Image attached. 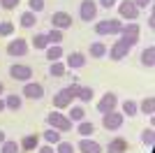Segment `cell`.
Segmentation results:
<instances>
[{
  "instance_id": "obj_1",
  "label": "cell",
  "mask_w": 155,
  "mask_h": 153,
  "mask_svg": "<svg viewBox=\"0 0 155 153\" xmlns=\"http://www.w3.org/2000/svg\"><path fill=\"white\" fill-rule=\"evenodd\" d=\"M46 125H49V127H56L58 132H70L74 123H72L65 114H60V111L51 109V114H46Z\"/></svg>"
},
{
  "instance_id": "obj_2",
  "label": "cell",
  "mask_w": 155,
  "mask_h": 153,
  "mask_svg": "<svg viewBox=\"0 0 155 153\" xmlns=\"http://www.w3.org/2000/svg\"><path fill=\"white\" fill-rule=\"evenodd\" d=\"M130 51H132V44H130V42H125L123 37H118L116 42L107 49V53H109L111 60H116V63H118V60H123V58L130 56Z\"/></svg>"
},
{
  "instance_id": "obj_3",
  "label": "cell",
  "mask_w": 155,
  "mask_h": 153,
  "mask_svg": "<svg viewBox=\"0 0 155 153\" xmlns=\"http://www.w3.org/2000/svg\"><path fill=\"white\" fill-rule=\"evenodd\" d=\"M116 7H118V19H120V21H137V19H139V14H141L132 0H118Z\"/></svg>"
},
{
  "instance_id": "obj_4",
  "label": "cell",
  "mask_w": 155,
  "mask_h": 153,
  "mask_svg": "<svg viewBox=\"0 0 155 153\" xmlns=\"http://www.w3.org/2000/svg\"><path fill=\"white\" fill-rule=\"evenodd\" d=\"M125 123V116L118 111V109H114V111H109V114H102V125L104 130H109V132H116V130H120Z\"/></svg>"
},
{
  "instance_id": "obj_5",
  "label": "cell",
  "mask_w": 155,
  "mask_h": 153,
  "mask_svg": "<svg viewBox=\"0 0 155 153\" xmlns=\"http://www.w3.org/2000/svg\"><path fill=\"white\" fill-rule=\"evenodd\" d=\"M28 51H30V44L23 37H16V39L7 42V56H12V58H23Z\"/></svg>"
},
{
  "instance_id": "obj_6",
  "label": "cell",
  "mask_w": 155,
  "mask_h": 153,
  "mask_svg": "<svg viewBox=\"0 0 155 153\" xmlns=\"http://www.w3.org/2000/svg\"><path fill=\"white\" fill-rule=\"evenodd\" d=\"M9 76H12L14 81H21V83L32 81V67H30V65L14 63V65H9Z\"/></svg>"
},
{
  "instance_id": "obj_7",
  "label": "cell",
  "mask_w": 155,
  "mask_h": 153,
  "mask_svg": "<svg viewBox=\"0 0 155 153\" xmlns=\"http://www.w3.org/2000/svg\"><path fill=\"white\" fill-rule=\"evenodd\" d=\"M79 19L86 21V23L97 19V0H81V5H79Z\"/></svg>"
},
{
  "instance_id": "obj_8",
  "label": "cell",
  "mask_w": 155,
  "mask_h": 153,
  "mask_svg": "<svg viewBox=\"0 0 155 153\" xmlns=\"http://www.w3.org/2000/svg\"><path fill=\"white\" fill-rule=\"evenodd\" d=\"M114 109H118V95L111 93V90H107V93L97 100V111H100V114H109Z\"/></svg>"
},
{
  "instance_id": "obj_9",
  "label": "cell",
  "mask_w": 155,
  "mask_h": 153,
  "mask_svg": "<svg viewBox=\"0 0 155 153\" xmlns=\"http://www.w3.org/2000/svg\"><path fill=\"white\" fill-rule=\"evenodd\" d=\"M21 97H28V100H42L44 97V86L39 81H26L23 88H21Z\"/></svg>"
},
{
  "instance_id": "obj_10",
  "label": "cell",
  "mask_w": 155,
  "mask_h": 153,
  "mask_svg": "<svg viewBox=\"0 0 155 153\" xmlns=\"http://www.w3.org/2000/svg\"><path fill=\"white\" fill-rule=\"evenodd\" d=\"M72 23H74V19H72L70 12H53L51 14V28H58V30H67V28H72Z\"/></svg>"
},
{
  "instance_id": "obj_11",
  "label": "cell",
  "mask_w": 155,
  "mask_h": 153,
  "mask_svg": "<svg viewBox=\"0 0 155 153\" xmlns=\"http://www.w3.org/2000/svg\"><path fill=\"white\" fill-rule=\"evenodd\" d=\"M74 148H77L79 153H104L102 144L95 139H91V137H81V139L74 144Z\"/></svg>"
},
{
  "instance_id": "obj_12",
  "label": "cell",
  "mask_w": 155,
  "mask_h": 153,
  "mask_svg": "<svg viewBox=\"0 0 155 153\" xmlns=\"http://www.w3.org/2000/svg\"><path fill=\"white\" fill-rule=\"evenodd\" d=\"M63 63H65L67 70H81V67L88 63V58H86V53H81V51H72V53L65 56Z\"/></svg>"
},
{
  "instance_id": "obj_13",
  "label": "cell",
  "mask_w": 155,
  "mask_h": 153,
  "mask_svg": "<svg viewBox=\"0 0 155 153\" xmlns=\"http://www.w3.org/2000/svg\"><path fill=\"white\" fill-rule=\"evenodd\" d=\"M72 100H74V95H70V90H67V88H60L58 93L53 95V109H56V111L70 109L72 107Z\"/></svg>"
},
{
  "instance_id": "obj_14",
  "label": "cell",
  "mask_w": 155,
  "mask_h": 153,
  "mask_svg": "<svg viewBox=\"0 0 155 153\" xmlns=\"http://www.w3.org/2000/svg\"><path fill=\"white\" fill-rule=\"evenodd\" d=\"M107 153H127L130 151V144L125 137H114V139L107 144V148H104Z\"/></svg>"
},
{
  "instance_id": "obj_15",
  "label": "cell",
  "mask_w": 155,
  "mask_h": 153,
  "mask_svg": "<svg viewBox=\"0 0 155 153\" xmlns=\"http://www.w3.org/2000/svg\"><path fill=\"white\" fill-rule=\"evenodd\" d=\"M141 35V25L137 21H123V28L118 32V37H139Z\"/></svg>"
},
{
  "instance_id": "obj_16",
  "label": "cell",
  "mask_w": 155,
  "mask_h": 153,
  "mask_svg": "<svg viewBox=\"0 0 155 153\" xmlns=\"http://www.w3.org/2000/svg\"><path fill=\"white\" fill-rule=\"evenodd\" d=\"M39 146V134H26L23 139L19 141V148H21V153H28V151H35V148Z\"/></svg>"
},
{
  "instance_id": "obj_17",
  "label": "cell",
  "mask_w": 155,
  "mask_h": 153,
  "mask_svg": "<svg viewBox=\"0 0 155 153\" xmlns=\"http://www.w3.org/2000/svg\"><path fill=\"white\" fill-rule=\"evenodd\" d=\"M44 53H46V60H49V63H56V60H63L65 58V51H63L60 44H49L44 49Z\"/></svg>"
},
{
  "instance_id": "obj_18",
  "label": "cell",
  "mask_w": 155,
  "mask_h": 153,
  "mask_svg": "<svg viewBox=\"0 0 155 153\" xmlns=\"http://www.w3.org/2000/svg\"><path fill=\"white\" fill-rule=\"evenodd\" d=\"M137 104H139V114H143V116L155 114V97L153 95H146L141 102H137Z\"/></svg>"
},
{
  "instance_id": "obj_19",
  "label": "cell",
  "mask_w": 155,
  "mask_h": 153,
  "mask_svg": "<svg viewBox=\"0 0 155 153\" xmlns=\"http://www.w3.org/2000/svg\"><path fill=\"white\" fill-rule=\"evenodd\" d=\"M118 104H120L118 111H120L123 116H127V118H132V116L139 114V104H137L134 100H125V102H118Z\"/></svg>"
},
{
  "instance_id": "obj_20",
  "label": "cell",
  "mask_w": 155,
  "mask_h": 153,
  "mask_svg": "<svg viewBox=\"0 0 155 153\" xmlns=\"http://www.w3.org/2000/svg\"><path fill=\"white\" fill-rule=\"evenodd\" d=\"M42 139L46 141V144H51V146H56L60 139H63V132H58L56 127H46L44 132H42Z\"/></svg>"
},
{
  "instance_id": "obj_21",
  "label": "cell",
  "mask_w": 155,
  "mask_h": 153,
  "mask_svg": "<svg viewBox=\"0 0 155 153\" xmlns=\"http://www.w3.org/2000/svg\"><path fill=\"white\" fill-rule=\"evenodd\" d=\"M139 60H141L143 67H153V65H155V46L148 44L146 49L141 51V58H139Z\"/></svg>"
},
{
  "instance_id": "obj_22",
  "label": "cell",
  "mask_w": 155,
  "mask_h": 153,
  "mask_svg": "<svg viewBox=\"0 0 155 153\" xmlns=\"http://www.w3.org/2000/svg\"><path fill=\"white\" fill-rule=\"evenodd\" d=\"M67 118H70L72 123H79V121H86V109L81 107V104H72L70 107V114H65Z\"/></svg>"
},
{
  "instance_id": "obj_23",
  "label": "cell",
  "mask_w": 155,
  "mask_h": 153,
  "mask_svg": "<svg viewBox=\"0 0 155 153\" xmlns=\"http://www.w3.org/2000/svg\"><path fill=\"white\" fill-rule=\"evenodd\" d=\"M23 107V97L21 95H5V109H9V111H19V109Z\"/></svg>"
},
{
  "instance_id": "obj_24",
  "label": "cell",
  "mask_w": 155,
  "mask_h": 153,
  "mask_svg": "<svg viewBox=\"0 0 155 153\" xmlns=\"http://www.w3.org/2000/svg\"><path fill=\"white\" fill-rule=\"evenodd\" d=\"M35 23H37V14L30 12V9H28V12H23V14L19 16V25H21V28H32Z\"/></svg>"
},
{
  "instance_id": "obj_25",
  "label": "cell",
  "mask_w": 155,
  "mask_h": 153,
  "mask_svg": "<svg viewBox=\"0 0 155 153\" xmlns=\"http://www.w3.org/2000/svg\"><path fill=\"white\" fill-rule=\"evenodd\" d=\"M88 53H91V58H104V56H107V44L97 39V42H93V44H91Z\"/></svg>"
},
{
  "instance_id": "obj_26",
  "label": "cell",
  "mask_w": 155,
  "mask_h": 153,
  "mask_svg": "<svg viewBox=\"0 0 155 153\" xmlns=\"http://www.w3.org/2000/svg\"><path fill=\"white\" fill-rule=\"evenodd\" d=\"M141 144H143V146H148V148L155 146V130H153V127H143V130H141Z\"/></svg>"
},
{
  "instance_id": "obj_27",
  "label": "cell",
  "mask_w": 155,
  "mask_h": 153,
  "mask_svg": "<svg viewBox=\"0 0 155 153\" xmlns=\"http://www.w3.org/2000/svg\"><path fill=\"white\" fill-rule=\"evenodd\" d=\"M65 72H67V67H65L63 60H56V63H49V74L51 76H65Z\"/></svg>"
},
{
  "instance_id": "obj_28",
  "label": "cell",
  "mask_w": 155,
  "mask_h": 153,
  "mask_svg": "<svg viewBox=\"0 0 155 153\" xmlns=\"http://www.w3.org/2000/svg\"><path fill=\"white\" fill-rule=\"evenodd\" d=\"M49 46V39H46V32H37L35 37H32V49L35 51H44Z\"/></svg>"
},
{
  "instance_id": "obj_29",
  "label": "cell",
  "mask_w": 155,
  "mask_h": 153,
  "mask_svg": "<svg viewBox=\"0 0 155 153\" xmlns=\"http://www.w3.org/2000/svg\"><path fill=\"white\" fill-rule=\"evenodd\" d=\"M77 97H79V102H81V104H86V102H91L93 97H95V90H93L91 86H81V88H79V93H77Z\"/></svg>"
},
{
  "instance_id": "obj_30",
  "label": "cell",
  "mask_w": 155,
  "mask_h": 153,
  "mask_svg": "<svg viewBox=\"0 0 155 153\" xmlns=\"http://www.w3.org/2000/svg\"><path fill=\"white\" fill-rule=\"evenodd\" d=\"M77 132L81 134V137H91V134L95 132V125H93L91 121H79L77 123Z\"/></svg>"
},
{
  "instance_id": "obj_31",
  "label": "cell",
  "mask_w": 155,
  "mask_h": 153,
  "mask_svg": "<svg viewBox=\"0 0 155 153\" xmlns=\"http://www.w3.org/2000/svg\"><path fill=\"white\" fill-rule=\"evenodd\" d=\"M46 39H49V44H63L65 35H63V30H58V28H51V30L46 32Z\"/></svg>"
},
{
  "instance_id": "obj_32",
  "label": "cell",
  "mask_w": 155,
  "mask_h": 153,
  "mask_svg": "<svg viewBox=\"0 0 155 153\" xmlns=\"http://www.w3.org/2000/svg\"><path fill=\"white\" fill-rule=\"evenodd\" d=\"M0 153H21V148L14 139H5L0 144Z\"/></svg>"
},
{
  "instance_id": "obj_33",
  "label": "cell",
  "mask_w": 155,
  "mask_h": 153,
  "mask_svg": "<svg viewBox=\"0 0 155 153\" xmlns=\"http://www.w3.org/2000/svg\"><path fill=\"white\" fill-rule=\"evenodd\" d=\"M14 30H16V25L12 21H0V37H12Z\"/></svg>"
},
{
  "instance_id": "obj_34",
  "label": "cell",
  "mask_w": 155,
  "mask_h": 153,
  "mask_svg": "<svg viewBox=\"0 0 155 153\" xmlns=\"http://www.w3.org/2000/svg\"><path fill=\"white\" fill-rule=\"evenodd\" d=\"M56 153H77V148H74V144L72 141H65V139H60L58 144H56V148H53Z\"/></svg>"
},
{
  "instance_id": "obj_35",
  "label": "cell",
  "mask_w": 155,
  "mask_h": 153,
  "mask_svg": "<svg viewBox=\"0 0 155 153\" xmlns=\"http://www.w3.org/2000/svg\"><path fill=\"white\" fill-rule=\"evenodd\" d=\"M93 30H95V35H100V37L109 35V19H102V21H97V23L93 25Z\"/></svg>"
},
{
  "instance_id": "obj_36",
  "label": "cell",
  "mask_w": 155,
  "mask_h": 153,
  "mask_svg": "<svg viewBox=\"0 0 155 153\" xmlns=\"http://www.w3.org/2000/svg\"><path fill=\"white\" fill-rule=\"evenodd\" d=\"M120 28H123V21L118 19V16H114V19H109V35H116L120 32Z\"/></svg>"
},
{
  "instance_id": "obj_37",
  "label": "cell",
  "mask_w": 155,
  "mask_h": 153,
  "mask_svg": "<svg viewBox=\"0 0 155 153\" xmlns=\"http://www.w3.org/2000/svg\"><path fill=\"white\" fill-rule=\"evenodd\" d=\"M44 7H46L44 0H28V9H30V12H35V14L44 12Z\"/></svg>"
},
{
  "instance_id": "obj_38",
  "label": "cell",
  "mask_w": 155,
  "mask_h": 153,
  "mask_svg": "<svg viewBox=\"0 0 155 153\" xmlns=\"http://www.w3.org/2000/svg\"><path fill=\"white\" fill-rule=\"evenodd\" d=\"M19 2H21V0H0V7H2V9H7V12H12V9H16V7H19Z\"/></svg>"
},
{
  "instance_id": "obj_39",
  "label": "cell",
  "mask_w": 155,
  "mask_h": 153,
  "mask_svg": "<svg viewBox=\"0 0 155 153\" xmlns=\"http://www.w3.org/2000/svg\"><path fill=\"white\" fill-rule=\"evenodd\" d=\"M132 2L137 5V9H139V12H141V9H148V7L153 5V0H132Z\"/></svg>"
},
{
  "instance_id": "obj_40",
  "label": "cell",
  "mask_w": 155,
  "mask_h": 153,
  "mask_svg": "<svg viewBox=\"0 0 155 153\" xmlns=\"http://www.w3.org/2000/svg\"><path fill=\"white\" fill-rule=\"evenodd\" d=\"M116 5H118V0H97V7H104V9H111Z\"/></svg>"
},
{
  "instance_id": "obj_41",
  "label": "cell",
  "mask_w": 155,
  "mask_h": 153,
  "mask_svg": "<svg viewBox=\"0 0 155 153\" xmlns=\"http://www.w3.org/2000/svg\"><path fill=\"white\" fill-rule=\"evenodd\" d=\"M35 153H56V151H53L51 144H44V146H37V148H35Z\"/></svg>"
},
{
  "instance_id": "obj_42",
  "label": "cell",
  "mask_w": 155,
  "mask_h": 153,
  "mask_svg": "<svg viewBox=\"0 0 155 153\" xmlns=\"http://www.w3.org/2000/svg\"><path fill=\"white\" fill-rule=\"evenodd\" d=\"M146 25H148V28H155V14H153V12L148 14V19H146Z\"/></svg>"
},
{
  "instance_id": "obj_43",
  "label": "cell",
  "mask_w": 155,
  "mask_h": 153,
  "mask_svg": "<svg viewBox=\"0 0 155 153\" xmlns=\"http://www.w3.org/2000/svg\"><path fill=\"white\" fill-rule=\"evenodd\" d=\"M5 111V97H0V114Z\"/></svg>"
},
{
  "instance_id": "obj_44",
  "label": "cell",
  "mask_w": 155,
  "mask_h": 153,
  "mask_svg": "<svg viewBox=\"0 0 155 153\" xmlns=\"http://www.w3.org/2000/svg\"><path fill=\"white\" fill-rule=\"evenodd\" d=\"M7 139V134H5V130H0V144H2V141Z\"/></svg>"
},
{
  "instance_id": "obj_45",
  "label": "cell",
  "mask_w": 155,
  "mask_h": 153,
  "mask_svg": "<svg viewBox=\"0 0 155 153\" xmlns=\"http://www.w3.org/2000/svg\"><path fill=\"white\" fill-rule=\"evenodd\" d=\"M2 95H5V83L0 81V97H2Z\"/></svg>"
}]
</instances>
